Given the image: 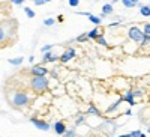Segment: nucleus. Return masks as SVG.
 <instances>
[{
  "mask_svg": "<svg viewBox=\"0 0 150 137\" xmlns=\"http://www.w3.org/2000/svg\"><path fill=\"white\" fill-rule=\"evenodd\" d=\"M48 78L47 77H32L30 78V88L35 92H44L48 89Z\"/></svg>",
  "mask_w": 150,
  "mask_h": 137,
  "instance_id": "obj_1",
  "label": "nucleus"
},
{
  "mask_svg": "<svg viewBox=\"0 0 150 137\" xmlns=\"http://www.w3.org/2000/svg\"><path fill=\"white\" fill-rule=\"evenodd\" d=\"M30 101V96L24 92V91H18L15 92L14 95H12V104H14L15 107L21 108V107H26Z\"/></svg>",
  "mask_w": 150,
  "mask_h": 137,
  "instance_id": "obj_2",
  "label": "nucleus"
},
{
  "mask_svg": "<svg viewBox=\"0 0 150 137\" xmlns=\"http://www.w3.org/2000/svg\"><path fill=\"white\" fill-rule=\"evenodd\" d=\"M128 35H129V38L132 39V41H135V42H141L143 41V32L138 29V27H135V26H132L131 29H129V32H128Z\"/></svg>",
  "mask_w": 150,
  "mask_h": 137,
  "instance_id": "obj_3",
  "label": "nucleus"
},
{
  "mask_svg": "<svg viewBox=\"0 0 150 137\" xmlns=\"http://www.w3.org/2000/svg\"><path fill=\"white\" fill-rule=\"evenodd\" d=\"M30 72H32V77H47L48 69L42 65H35V66H32Z\"/></svg>",
  "mask_w": 150,
  "mask_h": 137,
  "instance_id": "obj_4",
  "label": "nucleus"
},
{
  "mask_svg": "<svg viewBox=\"0 0 150 137\" xmlns=\"http://www.w3.org/2000/svg\"><path fill=\"white\" fill-rule=\"evenodd\" d=\"M75 54H77V51H75V48H66L65 51H63V54H62L60 57H59V60H60V64H66V62H69L72 57H75Z\"/></svg>",
  "mask_w": 150,
  "mask_h": 137,
  "instance_id": "obj_5",
  "label": "nucleus"
},
{
  "mask_svg": "<svg viewBox=\"0 0 150 137\" xmlns=\"http://www.w3.org/2000/svg\"><path fill=\"white\" fill-rule=\"evenodd\" d=\"M30 122L33 123L38 130H41V131H50V128H51L48 122H45V121H42V119H38V118H32Z\"/></svg>",
  "mask_w": 150,
  "mask_h": 137,
  "instance_id": "obj_6",
  "label": "nucleus"
},
{
  "mask_svg": "<svg viewBox=\"0 0 150 137\" xmlns=\"http://www.w3.org/2000/svg\"><path fill=\"white\" fill-rule=\"evenodd\" d=\"M54 131H56V134H59V136H63V133L66 131V125H65V122H56L54 123Z\"/></svg>",
  "mask_w": 150,
  "mask_h": 137,
  "instance_id": "obj_7",
  "label": "nucleus"
},
{
  "mask_svg": "<svg viewBox=\"0 0 150 137\" xmlns=\"http://www.w3.org/2000/svg\"><path fill=\"white\" fill-rule=\"evenodd\" d=\"M57 60H59V56H56L53 51L45 53V54H44V59H42L44 64H48V62H57Z\"/></svg>",
  "mask_w": 150,
  "mask_h": 137,
  "instance_id": "obj_8",
  "label": "nucleus"
},
{
  "mask_svg": "<svg viewBox=\"0 0 150 137\" xmlns=\"http://www.w3.org/2000/svg\"><path fill=\"white\" fill-rule=\"evenodd\" d=\"M112 5L111 3H107V5H104L102 6V17H107V15H111L112 14Z\"/></svg>",
  "mask_w": 150,
  "mask_h": 137,
  "instance_id": "obj_9",
  "label": "nucleus"
},
{
  "mask_svg": "<svg viewBox=\"0 0 150 137\" xmlns=\"http://www.w3.org/2000/svg\"><path fill=\"white\" fill-rule=\"evenodd\" d=\"M134 98H135L134 92H128V93L125 95V96H123L122 99H123V101H126V103H129L131 106H134V104H135V99H134Z\"/></svg>",
  "mask_w": 150,
  "mask_h": 137,
  "instance_id": "obj_10",
  "label": "nucleus"
},
{
  "mask_svg": "<svg viewBox=\"0 0 150 137\" xmlns=\"http://www.w3.org/2000/svg\"><path fill=\"white\" fill-rule=\"evenodd\" d=\"M99 35H101V33H99V29L98 27H93L89 33H87V39H96Z\"/></svg>",
  "mask_w": 150,
  "mask_h": 137,
  "instance_id": "obj_11",
  "label": "nucleus"
},
{
  "mask_svg": "<svg viewBox=\"0 0 150 137\" xmlns=\"http://www.w3.org/2000/svg\"><path fill=\"white\" fill-rule=\"evenodd\" d=\"M122 3L125 8H135L138 5V0H122Z\"/></svg>",
  "mask_w": 150,
  "mask_h": 137,
  "instance_id": "obj_12",
  "label": "nucleus"
},
{
  "mask_svg": "<svg viewBox=\"0 0 150 137\" xmlns=\"http://www.w3.org/2000/svg\"><path fill=\"white\" fill-rule=\"evenodd\" d=\"M8 62H9L12 66H18V65H21L23 62H24V59L23 57H14V59H9Z\"/></svg>",
  "mask_w": 150,
  "mask_h": 137,
  "instance_id": "obj_13",
  "label": "nucleus"
},
{
  "mask_svg": "<svg viewBox=\"0 0 150 137\" xmlns=\"http://www.w3.org/2000/svg\"><path fill=\"white\" fill-rule=\"evenodd\" d=\"M89 20H90V23H93L95 24V27H98L99 24H101V17H96V15H89Z\"/></svg>",
  "mask_w": 150,
  "mask_h": 137,
  "instance_id": "obj_14",
  "label": "nucleus"
},
{
  "mask_svg": "<svg viewBox=\"0 0 150 137\" xmlns=\"http://www.w3.org/2000/svg\"><path fill=\"white\" fill-rule=\"evenodd\" d=\"M96 41H98V44H99V45H102V47H108V41L105 39V36H104V35H99L98 38H96Z\"/></svg>",
  "mask_w": 150,
  "mask_h": 137,
  "instance_id": "obj_15",
  "label": "nucleus"
},
{
  "mask_svg": "<svg viewBox=\"0 0 150 137\" xmlns=\"http://www.w3.org/2000/svg\"><path fill=\"white\" fill-rule=\"evenodd\" d=\"M140 14H141L143 17H149V15H150V6H149V5L141 6V9H140Z\"/></svg>",
  "mask_w": 150,
  "mask_h": 137,
  "instance_id": "obj_16",
  "label": "nucleus"
},
{
  "mask_svg": "<svg viewBox=\"0 0 150 137\" xmlns=\"http://www.w3.org/2000/svg\"><path fill=\"white\" fill-rule=\"evenodd\" d=\"M120 103H123V99H122V98H119V99H117V101H116L114 104H111V106H110V107L107 108V113H108V111H112V110H116V108H117V106H119Z\"/></svg>",
  "mask_w": 150,
  "mask_h": 137,
  "instance_id": "obj_17",
  "label": "nucleus"
},
{
  "mask_svg": "<svg viewBox=\"0 0 150 137\" xmlns=\"http://www.w3.org/2000/svg\"><path fill=\"white\" fill-rule=\"evenodd\" d=\"M62 137H77V133H75V130H66Z\"/></svg>",
  "mask_w": 150,
  "mask_h": 137,
  "instance_id": "obj_18",
  "label": "nucleus"
},
{
  "mask_svg": "<svg viewBox=\"0 0 150 137\" xmlns=\"http://www.w3.org/2000/svg\"><path fill=\"white\" fill-rule=\"evenodd\" d=\"M24 12H26V14H27V17L29 18H35V11L32 9V8H24Z\"/></svg>",
  "mask_w": 150,
  "mask_h": 137,
  "instance_id": "obj_19",
  "label": "nucleus"
},
{
  "mask_svg": "<svg viewBox=\"0 0 150 137\" xmlns=\"http://www.w3.org/2000/svg\"><path fill=\"white\" fill-rule=\"evenodd\" d=\"M89 113H92V115H96V116H101V111H99L95 106H90V108H89Z\"/></svg>",
  "mask_w": 150,
  "mask_h": 137,
  "instance_id": "obj_20",
  "label": "nucleus"
},
{
  "mask_svg": "<svg viewBox=\"0 0 150 137\" xmlns=\"http://www.w3.org/2000/svg\"><path fill=\"white\" fill-rule=\"evenodd\" d=\"M51 48H53V45L48 44V45H44V47L41 48V51H42V54H45V53H48V51H51Z\"/></svg>",
  "mask_w": 150,
  "mask_h": 137,
  "instance_id": "obj_21",
  "label": "nucleus"
},
{
  "mask_svg": "<svg viewBox=\"0 0 150 137\" xmlns=\"http://www.w3.org/2000/svg\"><path fill=\"white\" fill-rule=\"evenodd\" d=\"M6 39V33H5V29L0 26V42H3Z\"/></svg>",
  "mask_w": 150,
  "mask_h": 137,
  "instance_id": "obj_22",
  "label": "nucleus"
},
{
  "mask_svg": "<svg viewBox=\"0 0 150 137\" xmlns=\"http://www.w3.org/2000/svg\"><path fill=\"white\" fill-rule=\"evenodd\" d=\"M68 3H69V6H72V8H77V6L80 5V0H68Z\"/></svg>",
  "mask_w": 150,
  "mask_h": 137,
  "instance_id": "obj_23",
  "label": "nucleus"
},
{
  "mask_svg": "<svg viewBox=\"0 0 150 137\" xmlns=\"http://www.w3.org/2000/svg\"><path fill=\"white\" fill-rule=\"evenodd\" d=\"M54 24V20L53 18H45L44 20V26H53Z\"/></svg>",
  "mask_w": 150,
  "mask_h": 137,
  "instance_id": "obj_24",
  "label": "nucleus"
},
{
  "mask_svg": "<svg viewBox=\"0 0 150 137\" xmlns=\"http://www.w3.org/2000/svg\"><path fill=\"white\" fill-rule=\"evenodd\" d=\"M143 35L150 36V24H149V23H146V24H144V33H143Z\"/></svg>",
  "mask_w": 150,
  "mask_h": 137,
  "instance_id": "obj_25",
  "label": "nucleus"
},
{
  "mask_svg": "<svg viewBox=\"0 0 150 137\" xmlns=\"http://www.w3.org/2000/svg\"><path fill=\"white\" fill-rule=\"evenodd\" d=\"M86 39H87V33H83V35H80V36H78V38L75 39V41H78V42H83V41H86Z\"/></svg>",
  "mask_w": 150,
  "mask_h": 137,
  "instance_id": "obj_26",
  "label": "nucleus"
},
{
  "mask_svg": "<svg viewBox=\"0 0 150 137\" xmlns=\"http://www.w3.org/2000/svg\"><path fill=\"white\" fill-rule=\"evenodd\" d=\"M83 122H84V116H78V119H77V122H75V123H77V125H81Z\"/></svg>",
  "mask_w": 150,
  "mask_h": 137,
  "instance_id": "obj_27",
  "label": "nucleus"
},
{
  "mask_svg": "<svg viewBox=\"0 0 150 137\" xmlns=\"http://www.w3.org/2000/svg\"><path fill=\"white\" fill-rule=\"evenodd\" d=\"M11 2L14 3V5H21L23 2H26V0H11Z\"/></svg>",
  "mask_w": 150,
  "mask_h": 137,
  "instance_id": "obj_28",
  "label": "nucleus"
},
{
  "mask_svg": "<svg viewBox=\"0 0 150 137\" xmlns=\"http://www.w3.org/2000/svg\"><path fill=\"white\" fill-rule=\"evenodd\" d=\"M45 2H44V0H35V5H38V6H42Z\"/></svg>",
  "mask_w": 150,
  "mask_h": 137,
  "instance_id": "obj_29",
  "label": "nucleus"
},
{
  "mask_svg": "<svg viewBox=\"0 0 150 137\" xmlns=\"http://www.w3.org/2000/svg\"><path fill=\"white\" fill-rule=\"evenodd\" d=\"M140 133H141V131H132V133H131V137H138Z\"/></svg>",
  "mask_w": 150,
  "mask_h": 137,
  "instance_id": "obj_30",
  "label": "nucleus"
},
{
  "mask_svg": "<svg viewBox=\"0 0 150 137\" xmlns=\"http://www.w3.org/2000/svg\"><path fill=\"white\" fill-rule=\"evenodd\" d=\"M77 15H86V17H89L92 14H90V12H77Z\"/></svg>",
  "mask_w": 150,
  "mask_h": 137,
  "instance_id": "obj_31",
  "label": "nucleus"
},
{
  "mask_svg": "<svg viewBox=\"0 0 150 137\" xmlns=\"http://www.w3.org/2000/svg\"><path fill=\"white\" fill-rule=\"evenodd\" d=\"M116 26H120V24H119V23H111V24H110V27H116Z\"/></svg>",
  "mask_w": 150,
  "mask_h": 137,
  "instance_id": "obj_32",
  "label": "nucleus"
},
{
  "mask_svg": "<svg viewBox=\"0 0 150 137\" xmlns=\"http://www.w3.org/2000/svg\"><path fill=\"white\" fill-rule=\"evenodd\" d=\"M138 137H147V136H146L144 133H140V136H138Z\"/></svg>",
  "mask_w": 150,
  "mask_h": 137,
  "instance_id": "obj_33",
  "label": "nucleus"
},
{
  "mask_svg": "<svg viewBox=\"0 0 150 137\" xmlns=\"http://www.w3.org/2000/svg\"><path fill=\"white\" fill-rule=\"evenodd\" d=\"M44 2H45V3H47V2H51V0H44Z\"/></svg>",
  "mask_w": 150,
  "mask_h": 137,
  "instance_id": "obj_34",
  "label": "nucleus"
}]
</instances>
